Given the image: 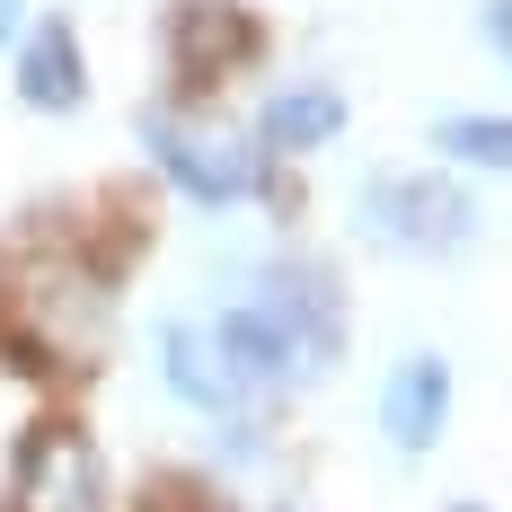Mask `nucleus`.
I'll return each instance as SVG.
<instances>
[{"label":"nucleus","instance_id":"39448f33","mask_svg":"<svg viewBox=\"0 0 512 512\" xmlns=\"http://www.w3.org/2000/svg\"><path fill=\"white\" fill-rule=\"evenodd\" d=\"M380 424L398 451H433L442 424H451V362L442 354H407L389 371V398H380Z\"/></svg>","mask_w":512,"mask_h":512},{"label":"nucleus","instance_id":"6e6552de","mask_svg":"<svg viewBox=\"0 0 512 512\" xmlns=\"http://www.w3.org/2000/svg\"><path fill=\"white\" fill-rule=\"evenodd\" d=\"M336 124H345L336 89H283V98H265V142L274 151H318Z\"/></svg>","mask_w":512,"mask_h":512},{"label":"nucleus","instance_id":"9d476101","mask_svg":"<svg viewBox=\"0 0 512 512\" xmlns=\"http://www.w3.org/2000/svg\"><path fill=\"white\" fill-rule=\"evenodd\" d=\"M486 45L512 62V0H486Z\"/></svg>","mask_w":512,"mask_h":512},{"label":"nucleus","instance_id":"7ed1b4c3","mask_svg":"<svg viewBox=\"0 0 512 512\" xmlns=\"http://www.w3.org/2000/svg\"><path fill=\"white\" fill-rule=\"evenodd\" d=\"M371 230L389 239V248L407 256H451L468 248V230H477V204H468L451 177H389V186H371Z\"/></svg>","mask_w":512,"mask_h":512},{"label":"nucleus","instance_id":"20e7f679","mask_svg":"<svg viewBox=\"0 0 512 512\" xmlns=\"http://www.w3.org/2000/svg\"><path fill=\"white\" fill-rule=\"evenodd\" d=\"M142 142H151V159L168 168V186L195 195V204H239L256 186V159L239 151L230 133L212 142V133H186L177 115H142Z\"/></svg>","mask_w":512,"mask_h":512},{"label":"nucleus","instance_id":"9b49d317","mask_svg":"<svg viewBox=\"0 0 512 512\" xmlns=\"http://www.w3.org/2000/svg\"><path fill=\"white\" fill-rule=\"evenodd\" d=\"M18 9H27V0H0V36H9V27H18Z\"/></svg>","mask_w":512,"mask_h":512},{"label":"nucleus","instance_id":"f03ea898","mask_svg":"<svg viewBox=\"0 0 512 512\" xmlns=\"http://www.w3.org/2000/svg\"><path fill=\"white\" fill-rule=\"evenodd\" d=\"M106 504V468L98 442L80 424H36L18 442V477H9V512H98Z\"/></svg>","mask_w":512,"mask_h":512},{"label":"nucleus","instance_id":"f8f14e48","mask_svg":"<svg viewBox=\"0 0 512 512\" xmlns=\"http://www.w3.org/2000/svg\"><path fill=\"white\" fill-rule=\"evenodd\" d=\"M451 512H486V504H451Z\"/></svg>","mask_w":512,"mask_h":512},{"label":"nucleus","instance_id":"f257e3e1","mask_svg":"<svg viewBox=\"0 0 512 512\" xmlns=\"http://www.w3.org/2000/svg\"><path fill=\"white\" fill-rule=\"evenodd\" d=\"M265 327L283 336V362L292 371H327V362L345 354V301H336V274L327 265H309V256H283L274 274H265Z\"/></svg>","mask_w":512,"mask_h":512},{"label":"nucleus","instance_id":"0eeeda50","mask_svg":"<svg viewBox=\"0 0 512 512\" xmlns=\"http://www.w3.org/2000/svg\"><path fill=\"white\" fill-rule=\"evenodd\" d=\"M168 389H177L186 407H204V415H230L248 398V389L230 380L221 345H212V327H168Z\"/></svg>","mask_w":512,"mask_h":512},{"label":"nucleus","instance_id":"423d86ee","mask_svg":"<svg viewBox=\"0 0 512 512\" xmlns=\"http://www.w3.org/2000/svg\"><path fill=\"white\" fill-rule=\"evenodd\" d=\"M18 89H27V106H45V115L80 106V89H89V62H80V36H71L62 18H45V27L27 36V53H18Z\"/></svg>","mask_w":512,"mask_h":512},{"label":"nucleus","instance_id":"1a4fd4ad","mask_svg":"<svg viewBox=\"0 0 512 512\" xmlns=\"http://www.w3.org/2000/svg\"><path fill=\"white\" fill-rule=\"evenodd\" d=\"M442 159L512 168V115H451V124H442Z\"/></svg>","mask_w":512,"mask_h":512}]
</instances>
